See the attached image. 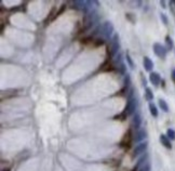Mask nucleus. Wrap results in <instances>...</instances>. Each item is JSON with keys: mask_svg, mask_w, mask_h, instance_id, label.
<instances>
[{"mask_svg": "<svg viewBox=\"0 0 175 171\" xmlns=\"http://www.w3.org/2000/svg\"><path fill=\"white\" fill-rule=\"evenodd\" d=\"M137 107V101H136L135 97L133 95V90H131L130 94L128 97V103L126 107V114L127 115H133Z\"/></svg>", "mask_w": 175, "mask_h": 171, "instance_id": "1", "label": "nucleus"}, {"mask_svg": "<svg viewBox=\"0 0 175 171\" xmlns=\"http://www.w3.org/2000/svg\"><path fill=\"white\" fill-rule=\"evenodd\" d=\"M99 14H97L95 11H92V12H89L85 14V21H83V25H85V28H90L93 25L95 24L97 21H99Z\"/></svg>", "mask_w": 175, "mask_h": 171, "instance_id": "2", "label": "nucleus"}, {"mask_svg": "<svg viewBox=\"0 0 175 171\" xmlns=\"http://www.w3.org/2000/svg\"><path fill=\"white\" fill-rule=\"evenodd\" d=\"M99 27H101L99 34H101L104 38H110V36L113 35V24H111L110 22H105L102 25H99Z\"/></svg>", "mask_w": 175, "mask_h": 171, "instance_id": "3", "label": "nucleus"}, {"mask_svg": "<svg viewBox=\"0 0 175 171\" xmlns=\"http://www.w3.org/2000/svg\"><path fill=\"white\" fill-rule=\"evenodd\" d=\"M153 49H154V54H156L157 56H159V58L164 59L165 56H167V51H168V50H167V48H165L164 45H161V43L156 42L154 45Z\"/></svg>", "mask_w": 175, "mask_h": 171, "instance_id": "4", "label": "nucleus"}, {"mask_svg": "<svg viewBox=\"0 0 175 171\" xmlns=\"http://www.w3.org/2000/svg\"><path fill=\"white\" fill-rule=\"evenodd\" d=\"M120 49V43H119V36L116 34L113 37L110 42V54L111 55H116Z\"/></svg>", "mask_w": 175, "mask_h": 171, "instance_id": "5", "label": "nucleus"}, {"mask_svg": "<svg viewBox=\"0 0 175 171\" xmlns=\"http://www.w3.org/2000/svg\"><path fill=\"white\" fill-rule=\"evenodd\" d=\"M92 3H93L92 1H75L74 6H75V8L78 9V10L87 11L91 8V4Z\"/></svg>", "mask_w": 175, "mask_h": 171, "instance_id": "6", "label": "nucleus"}, {"mask_svg": "<svg viewBox=\"0 0 175 171\" xmlns=\"http://www.w3.org/2000/svg\"><path fill=\"white\" fill-rule=\"evenodd\" d=\"M147 147H148V142H140V144H137V146L135 147V150H134V156H138V155L140 154H144L145 152H146Z\"/></svg>", "mask_w": 175, "mask_h": 171, "instance_id": "7", "label": "nucleus"}, {"mask_svg": "<svg viewBox=\"0 0 175 171\" xmlns=\"http://www.w3.org/2000/svg\"><path fill=\"white\" fill-rule=\"evenodd\" d=\"M149 80L153 83L154 86H159V83H161V77L158 73L156 72H151L150 75H149Z\"/></svg>", "mask_w": 175, "mask_h": 171, "instance_id": "8", "label": "nucleus"}, {"mask_svg": "<svg viewBox=\"0 0 175 171\" xmlns=\"http://www.w3.org/2000/svg\"><path fill=\"white\" fill-rule=\"evenodd\" d=\"M160 142H161V144L165 147V149H168V150L172 149L171 141H170V139L167 136V134H161L160 135Z\"/></svg>", "mask_w": 175, "mask_h": 171, "instance_id": "9", "label": "nucleus"}, {"mask_svg": "<svg viewBox=\"0 0 175 171\" xmlns=\"http://www.w3.org/2000/svg\"><path fill=\"white\" fill-rule=\"evenodd\" d=\"M146 138H147L146 130L140 129V130H138V131L135 133V138H134V140H135L136 142H140V141H144Z\"/></svg>", "mask_w": 175, "mask_h": 171, "instance_id": "10", "label": "nucleus"}, {"mask_svg": "<svg viewBox=\"0 0 175 171\" xmlns=\"http://www.w3.org/2000/svg\"><path fill=\"white\" fill-rule=\"evenodd\" d=\"M144 68L147 70V72H151L154 68V62L148 58V56H145L144 58Z\"/></svg>", "mask_w": 175, "mask_h": 171, "instance_id": "11", "label": "nucleus"}, {"mask_svg": "<svg viewBox=\"0 0 175 171\" xmlns=\"http://www.w3.org/2000/svg\"><path fill=\"white\" fill-rule=\"evenodd\" d=\"M132 122H133V127L135 129H140V125H142V118H140V114H135V115L133 116V120H132Z\"/></svg>", "mask_w": 175, "mask_h": 171, "instance_id": "12", "label": "nucleus"}, {"mask_svg": "<svg viewBox=\"0 0 175 171\" xmlns=\"http://www.w3.org/2000/svg\"><path fill=\"white\" fill-rule=\"evenodd\" d=\"M147 158H148V155H147V154H145L144 156L140 157V158L138 159V161H137V164H136V166H135L136 169H140V168L143 167L145 164H147Z\"/></svg>", "mask_w": 175, "mask_h": 171, "instance_id": "13", "label": "nucleus"}, {"mask_svg": "<svg viewBox=\"0 0 175 171\" xmlns=\"http://www.w3.org/2000/svg\"><path fill=\"white\" fill-rule=\"evenodd\" d=\"M145 97H146L147 101L149 102H151L154 100V93L150 88H146V90H145Z\"/></svg>", "mask_w": 175, "mask_h": 171, "instance_id": "14", "label": "nucleus"}, {"mask_svg": "<svg viewBox=\"0 0 175 171\" xmlns=\"http://www.w3.org/2000/svg\"><path fill=\"white\" fill-rule=\"evenodd\" d=\"M173 47H174V43H173L172 38L170 37V36H167V37H165V48H167V50H172Z\"/></svg>", "mask_w": 175, "mask_h": 171, "instance_id": "15", "label": "nucleus"}, {"mask_svg": "<svg viewBox=\"0 0 175 171\" xmlns=\"http://www.w3.org/2000/svg\"><path fill=\"white\" fill-rule=\"evenodd\" d=\"M159 106H160V108L162 109L163 112H165V113L169 112V105H168V103L164 100H162V99L159 100Z\"/></svg>", "mask_w": 175, "mask_h": 171, "instance_id": "16", "label": "nucleus"}, {"mask_svg": "<svg viewBox=\"0 0 175 171\" xmlns=\"http://www.w3.org/2000/svg\"><path fill=\"white\" fill-rule=\"evenodd\" d=\"M149 111H150V114L154 117H158V109L154 103H149Z\"/></svg>", "mask_w": 175, "mask_h": 171, "instance_id": "17", "label": "nucleus"}, {"mask_svg": "<svg viewBox=\"0 0 175 171\" xmlns=\"http://www.w3.org/2000/svg\"><path fill=\"white\" fill-rule=\"evenodd\" d=\"M167 136L170 139V140H175V130H173V129H168Z\"/></svg>", "mask_w": 175, "mask_h": 171, "instance_id": "18", "label": "nucleus"}, {"mask_svg": "<svg viewBox=\"0 0 175 171\" xmlns=\"http://www.w3.org/2000/svg\"><path fill=\"white\" fill-rule=\"evenodd\" d=\"M118 68H119V73H120V74H121V75H127V66L124 65L123 63H122V64L120 65Z\"/></svg>", "mask_w": 175, "mask_h": 171, "instance_id": "19", "label": "nucleus"}, {"mask_svg": "<svg viewBox=\"0 0 175 171\" xmlns=\"http://www.w3.org/2000/svg\"><path fill=\"white\" fill-rule=\"evenodd\" d=\"M138 171H150V164L149 163L145 164L143 167H140V169H138Z\"/></svg>", "mask_w": 175, "mask_h": 171, "instance_id": "20", "label": "nucleus"}, {"mask_svg": "<svg viewBox=\"0 0 175 171\" xmlns=\"http://www.w3.org/2000/svg\"><path fill=\"white\" fill-rule=\"evenodd\" d=\"M130 83H131V78H130V75L127 74L126 76V79H124V85L127 86V88H128L129 86H130Z\"/></svg>", "mask_w": 175, "mask_h": 171, "instance_id": "21", "label": "nucleus"}, {"mask_svg": "<svg viewBox=\"0 0 175 171\" xmlns=\"http://www.w3.org/2000/svg\"><path fill=\"white\" fill-rule=\"evenodd\" d=\"M126 58H127V61H128L129 65H130V67L132 68V69H133V68H134V64H133V61H132V60H131L130 55H129V54H128V53H127V56H126Z\"/></svg>", "mask_w": 175, "mask_h": 171, "instance_id": "22", "label": "nucleus"}, {"mask_svg": "<svg viewBox=\"0 0 175 171\" xmlns=\"http://www.w3.org/2000/svg\"><path fill=\"white\" fill-rule=\"evenodd\" d=\"M160 17H161V20H162V22L164 23V25H168V23H169V21H168L167 15L163 14V13H161V14H160Z\"/></svg>", "mask_w": 175, "mask_h": 171, "instance_id": "23", "label": "nucleus"}, {"mask_svg": "<svg viewBox=\"0 0 175 171\" xmlns=\"http://www.w3.org/2000/svg\"><path fill=\"white\" fill-rule=\"evenodd\" d=\"M95 45H104V40H103V39H97L96 42H95Z\"/></svg>", "mask_w": 175, "mask_h": 171, "instance_id": "24", "label": "nucleus"}, {"mask_svg": "<svg viewBox=\"0 0 175 171\" xmlns=\"http://www.w3.org/2000/svg\"><path fill=\"white\" fill-rule=\"evenodd\" d=\"M171 77H172V80H173V81H174V83H175V68H174L173 70H172Z\"/></svg>", "mask_w": 175, "mask_h": 171, "instance_id": "25", "label": "nucleus"}, {"mask_svg": "<svg viewBox=\"0 0 175 171\" xmlns=\"http://www.w3.org/2000/svg\"><path fill=\"white\" fill-rule=\"evenodd\" d=\"M160 4H161V7H162V8H165V2L164 1H160Z\"/></svg>", "mask_w": 175, "mask_h": 171, "instance_id": "26", "label": "nucleus"}]
</instances>
